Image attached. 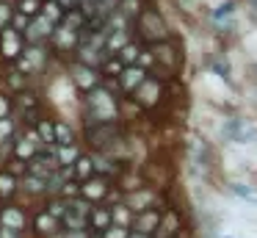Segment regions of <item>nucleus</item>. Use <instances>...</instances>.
Instances as JSON below:
<instances>
[{
    "label": "nucleus",
    "mask_w": 257,
    "mask_h": 238,
    "mask_svg": "<svg viewBox=\"0 0 257 238\" xmlns=\"http://www.w3.org/2000/svg\"><path fill=\"white\" fill-rule=\"evenodd\" d=\"M0 238H23V232H14V230H3V227H0Z\"/></svg>",
    "instance_id": "nucleus-39"
},
{
    "label": "nucleus",
    "mask_w": 257,
    "mask_h": 238,
    "mask_svg": "<svg viewBox=\"0 0 257 238\" xmlns=\"http://www.w3.org/2000/svg\"><path fill=\"white\" fill-rule=\"evenodd\" d=\"M9 86L17 89V92H25V75L20 69H12L9 72Z\"/></svg>",
    "instance_id": "nucleus-33"
},
{
    "label": "nucleus",
    "mask_w": 257,
    "mask_h": 238,
    "mask_svg": "<svg viewBox=\"0 0 257 238\" xmlns=\"http://www.w3.org/2000/svg\"><path fill=\"white\" fill-rule=\"evenodd\" d=\"M9 108H12L9 97H6V94H0V119H3V116H9Z\"/></svg>",
    "instance_id": "nucleus-38"
},
{
    "label": "nucleus",
    "mask_w": 257,
    "mask_h": 238,
    "mask_svg": "<svg viewBox=\"0 0 257 238\" xmlns=\"http://www.w3.org/2000/svg\"><path fill=\"white\" fill-rule=\"evenodd\" d=\"M42 14H45L47 20L53 22V25L64 20V14H61V6H58L56 0H47V3H42Z\"/></svg>",
    "instance_id": "nucleus-27"
},
{
    "label": "nucleus",
    "mask_w": 257,
    "mask_h": 238,
    "mask_svg": "<svg viewBox=\"0 0 257 238\" xmlns=\"http://www.w3.org/2000/svg\"><path fill=\"white\" fill-rule=\"evenodd\" d=\"M130 235V230L127 227H119V224H111L105 232H102V238H127Z\"/></svg>",
    "instance_id": "nucleus-34"
},
{
    "label": "nucleus",
    "mask_w": 257,
    "mask_h": 238,
    "mask_svg": "<svg viewBox=\"0 0 257 238\" xmlns=\"http://www.w3.org/2000/svg\"><path fill=\"white\" fill-rule=\"evenodd\" d=\"M119 130H116V122H100V125H89V130H86V138H89V144L94 149H102L105 144L116 141Z\"/></svg>",
    "instance_id": "nucleus-5"
},
{
    "label": "nucleus",
    "mask_w": 257,
    "mask_h": 238,
    "mask_svg": "<svg viewBox=\"0 0 257 238\" xmlns=\"http://www.w3.org/2000/svg\"><path fill=\"white\" fill-rule=\"evenodd\" d=\"M224 138L232 144H251L257 138V127L249 125L246 119H238V116H232V119L224 122Z\"/></svg>",
    "instance_id": "nucleus-3"
},
{
    "label": "nucleus",
    "mask_w": 257,
    "mask_h": 238,
    "mask_svg": "<svg viewBox=\"0 0 257 238\" xmlns=\"http://www.w3.org/2000/svg\"><path fill=\"white\" fill-rule=\"evenodd\" d=\"M12 130H14V122L9 119V116H3V119H0V141H6V138L12 136Z\"/></svg>",
    "instance_id": "nucleus-35"
},
{
    "label": "nucleus",
    "mask_w": 257,
    "mask_h": 238,
    "mask_svg": "<svg viewBox=\"0 0 257 238\" xmlns=\"http://www.w3.org/2000/svg\"><path fill=\"white\" fill-rule=\"evenodd\" d=\"M161 213H163V210H158V208L141 210V213L133 216V224H130V230L144 232V235H155V232H158V224H161Z\"/></svg>",
    "instance_id": "nucleus-9"
},
{
    "label": "nucleus",
    "mask_w": 257,
    "mask_h": 238,
    "mask_svg": "<svg viewBox=\"0 0 257 238\" xmlns=\"http://www.w3.org/2000/svg\"><path fill=\"white\" fill-rule=\"evenodd\" d=\"M56 169H61V166L56 164V158H53V155H39V152H36L34 158L25 161V175L42 177V180H47V177H50Z\"/></svg>",
    "instance_id": "nucleus-8"
},
{
    "label": "nucleus",
    "mask_w": 257,
    "mask_h": 238,
    "mask_svg": "<svg viewBox=\"0 0 257 238\" xmlns=\"http://www.w3.org/2000/svg\"><path fill=\"white\" fill-rule=\"evenodd\" d=\"M42 64H45V53H42L39 44H31L28 50H23V55H20V72L23 75H31V72L42 69Z\"/></svg>",
    "instance_id": "nucleus-15"
},
{
    "label": "nucleus",
    "mask_w": 257,
    "mask_h": 238,
    "mask_svg": "<svg viewBox=\"0 0 257 238\" xmlns=\"http://www.w3.org/2000/svg\"><path fill=\"white\" fill-rule=\"evenodd\" d=\"M34 105H36L34 94H31V92H20V108H34Z\"/></svg>",
    "instance_id": "nucleus-37"
},
{
    "label": "nucleus",
    "mask_w": 257,
    "mask_h": 238,
    "mask_svg": "<svg viewBox=\"0 0 257 238\" xmlns=\"http://www.w3.org/2000/svg\"><path fill=\"white\" fill-rule=\"evenodd\" d=\"M122 69H124V64L116 58V55H113V58H108L105 64H102V72H105V75H111V77H119V75H122Z\"/></svg>",
    "instance_id": "nucleus-30"
},
{
    "label": "nucleus",
    "mask_w": 257,
    "mask_h": 238,
    "mask_svg": "<svg viewBox=\"0 0 257 238\" xmlns=\"http://www.w3.org/2000/svg\"><path fill=\"white\" fill-rule=\"evenodd\" d=\"M152 61H158V64H163L169 72H174V69L180 66V53H177V50H174L169 42H161V44H155Z\"/></svg>",
    "instance_id": "nucleus-16"
},
{
    "label": "nucleus",
    "mask_w": 257,
    "mask_h": 238,
    "mask_svg": "<svg viewBox=\"0 0 257 238\" xmlns=\"http://www.w3.org/2000/svg\"><path fill=\"white\" fill-rule=\"evenodd\" d=\"M127 238H152V235H144V232H136V230H130V235Z\"/></svg>",
    "instance_id": "nucleus-40"
},
{
    "label": "nucleus",
    "mask_w": 257,
    "mask_h": 238,
    "mask_svg": "<svg viewBox=\"0 0 257 238\" xmlns=\"http://www.w3.org/2000/svg\"><path fill=\"white\" fill-rule=\"evenodd\" d=\"M136 28H139V36L150 44L169 42V25L155 9H141L136 17Z\"/></svg>",
    "instance_id": "nucleus-2"
},
{
    "label": "nucleus",
    "mask_w": 257,
    "mask_h": 238,
    "mask_svg": "<svg viewBox=\"0 0 257 238\" xmlns=\"http://www.w3.org/2000/svg\"><path fill=\"white\" fill-rule=\"evenodd\" d=\"M53 31H56V25H53L45 14H36L34 20L28 22V28L23 31V39H25V42H31V44H42L45 39L53 36Z\"/></svg>",
    "instance_id": "nucleus-4"
},
{
    "label": "nucleus",
    "mask_w": 257,
    "mask_h": 238,
    "mask_svg": "<svg viewBox=\"0 0 257 238\" xmlns=\"http://www.w3.org/2000/svg\"><path fill=\"white\" fill-rule=\"evenodd\" d=\"M34 227H36V232H39V235H47V238H50V235H56V232H58L61 221H58L56 216H50L47 210H42V213L34 219Z\"/></svg>",
    "instance_id": "nucleus-20"
},
{
    "label": "nucleus",
    "mask_w": 257,
    "mask_h": 238,
    "mask_svg": "<svg viewBox=\"0 0 257 238\" xmlns=\"http://www.w3.org/2000/svg\"><path fill=\"white\" fill-rule=\"evenodd\" d=\"M67 210H69V199H67V197H58V199H53V202L47 205V213L56 216L58 221H61L64 216H67Z\"/></svg>",
    "instance_id": "nucleus-25"
},
{
    "label": "nucleus",
    "mask_w": 257,
    "mask_h": 238,
    "mask_svg": "<svg viewBox=\"0 0 257 238\" xmlns=\"http://www.w3.org/2000/svg\"><path fill=\"white\" fill-rule=\"evenodd\" d=\"M91 238H102V232H91Z\"/></svg>",
    "instance_id": "nucleus-41"
},
{
    "label": "nucleus",
    "mask_w": 257,
    "mask_h": 238,
    "mask_svg": "<svg viewBox=\"0 0 257 238\" xmlns=\"http://www.w3.org/2000/svg\"><path fill=\"white\" fill-rule=\"evenodd\" d=\"M86 116L89 125H100V122H116L119 119V103L108 89L94 86L86 92Z\"/></svg>",
    "instance_id": "nucleus-1"
},
{
    "label": "nucleus",
    "mask_w": 257,
    "mask_h": 238,
    "mask_svg": "<svg viewBox=\"0 0 257 238\" xmlns=\"http://www.w3.org/2000/svg\"><path fill=\"white\" fill-rule=\"evenodd\" d=\"M111 224H113L111 208H102V205H97V208L89 210V232H105Z\"/></svg>",
    "instance_id": "nucleus-17"
},
{
    "label": "nucleus",
    "mask_w": 257,
    "mask_h": 238,
    "mask_svg": "<svg viewBox=\"0 0 257 238\" xmlns=\"http://www.w3.org/2000/svg\"><path fill=\"white\" fill-rule=\"evenodd\" d=\"M56 144H75L72 130H69V125H64V122H56Z\"/></svg>",
    "instance_id": "nucleus-29"
},
{
    "label": "nucleus",
    "mask_w": 257,
    "mask_h": 238,
    "mask_svg": "<svg viewBox=\"0 0 257 238\" xmlns=\"http://www.w3.org/2000/svg\"><path fill=\"white\" fill-rule=\"evenodd\" d=\"M124 205H127L133 213H141V210H147V208H155V194L150 191V188H133V191L124 197Z\"/></svg>",
    "instance_id": "nucleus-13"
},
{
    "label": "nucleus",
    "mask_w": 257,
    "mask_h": 238,
    "mask_svg": "<svg viewBox=\"0 0 257 238\" xmlns=\"http://www.w3.org/2000/svg\"><path fill=\"white\" fill-rule=\"evenodd\" d=\"M139 55H141V47H139V44H133V42H127V44H124V47L116 53V58L122 61L124 66H130V64H136V61H139Z\"/></svg>",
    "instance_id": "nucleus-23"
},
{
    "label": "nucleus",
    "mask_w": 257,
    "mask_h": 238,
    "mask_svg": "<svg viewBox=\"0 0 257 238\" xmlns=\"http://www.w3.org/2000/svg\"><path fill=\"white\" fill-rule=\"evenodd\" d=\"M180 232V216L174 210L161 213V224H158V235L161 238H174Z\"/></svg>",
    "instance_id": "nucleus-19"
},
{
    "label": "nucleus",
    "mask_w": 257,
    "mask_h": 238,
    "mask_svg": "<svg viewBox=\"0 0 257 238\" xmlns=\"http://www.w3.org/2000/svg\"><path fill=\"white\" fill-rule=\"evenodd\" d=\"M53 158H56V164L61 166V169H69V166L80 158V152H78L75 144H56V155H53Z\"/></svg>",
    "instance_id": "nucleus-21"
},
{
    "label": "nucleus",
    "mask_w": 257,
    "mask_h": 238,
    "mask_svg": "<svg viewBox=\"0 0 257 238\" xmlns=\"http://www.w3.org/2000/svg\"><path fill=\"white\" fill-rule=\"evenodd\" d=\"M161 94H163L161 81H158V77H147V81L133 92V97H136V103H139L141 108H155L158 100H161Z\"/></svg>",
    "instance_id": "nucleus-6"
},
{
    "label": "nucleus",
    "mask_w": 257,
    "mask_h": 238,
    "mask_svg": "<svg viewBox=\"0 0 257 238\" xmlns=\"http://www.w3.org/2000/svg\"><path fill=\"white\" fill-rule=\"evenodd\" d=\"M72 81L78 83V89L91 92L94 86H100V72H97V66L78 61V64H72Z\"/></svg>",
    "instance_id": "nucleus-10"
},
{
    "label": "nucleus",
    "mask_w": 257,
    "mask_h": 238,
    "mask_svg": "<svg viewBox=\"0 0 257 238\" xmlns=\"http://www.w3.org/2000/svg\"><path fill=\"white\" fill-rule=\"evenodd\" d=\"M36 136H39V141H45V144H56V122L42 119L39 125H36Z\"/></svg>",
    "instance_id": "nucleus-24"
},
{
    "label": "nucleus",
    "mask_w": 257,
    "mask_h": 238,
    "mask_svg": "<svg viewBox=\"0 0 257 238\" xmlns=\"http://www.w3.org/2000/svg\"><path fill=\"white\" fill-rule=\"evenodd\" d=\"M232 194H238V197H243V199H249V202L257 205V191H254V188H249V186H243V183H235Z\"/></svg>",
    "instance_id": "nucleus-32"
},
{
    "label": "nucleus",
    "mask_w": 257,
    "mask_h": 238,
    "mask_svg": "<svg viewBox=\"0 0 257 238\" xmlns=\"http://www.w3.org/2000/svg\"><path fill=\"white\" fill-rule=\"evenodd\" d=\"M133 210L127 208L124 202H119V205H113L111 208V219H113V224H119V227H127L130 230V224H133Z\"/></svg>",
    "instance_id": "nucleus-22"
},
{
    "label": "nucleus",
    "mask_w": 257,
    "mask_h": 238,
    "mask_svg": "<svg viewBox=\"0 0 257 238\" xmlns=\"http://www.w3.org/2000/svg\"><path fill=\"white\" fill-rule=\"evenodd\" d=\"M25 224H28V219H25V213H23L20 208H14V205H9V208H0V227H3V230L23 232Z\"/></svg>",
    "instance_id": "nucleus-14"
},
{
    "label": "nucleus",
    "mask_w": 257,
    "mask_h": 238,
    "mask_svg": "<svg viewBox=\"0 0 257 238\" xmlns=\"http://www.w3.org/2000/svg\"><path fill=\"white\" fill-rule=\"evenodd\" d=\"M69 175L75 183H86L89 177H94V164H91V155H80L72 166H69Z\"/></svg>",
    "instance_id": "nucleus-18"
},
{
    "label": "nucleus",
    "mask_w": 257,
    "mask_h": 238,
    "mask_svg": "<svg viewBox=\"0 0 257 238\" xmlns=\"http://www.w3.org/2000/svg\"><path fill=\"white\" fill-rule=\"evenodd\" d=\"M17 191V177L9 172H0V197H12Z\"/></svg>",
    "instance_id": "nucleus-26"
},
{
    "label": "nucleus",
    "mask_w": 257,
    "mask_h": 238,
    "mask_svg": "<svg viewBox=\"0 0 257 238\" xmlns=\"http://www.w3.org/2000/svg\"><path fill=\"white\" fill-rule=\"evenodd\" d=\"M23 186H25V191L39 194V191H45V188H47V180H42V177H34V175H25V177H23Z\"/></svg>",
    "instance_id": "nucleus-28"
},
{
    "label": "nucleus",
    "mask_w": 257,
    "mask_h": 238,
    "mask_svg": "<svg viewBox=\"0 0 257 238\" xmlns=\"http://www.w3.org/2000/svg\"><path fill=\"white\" fill-rule=\"evenodd\" d=\"M12 17H14V11L9 9L6 3H0V31H3V25L9 28V22H12Z\"/></svg>",
    "instance_id": "nucleus-36"
},
{
    "label": "nucleus",
    "mask_w": 257,
    "mask_h": 238,
    "mask_svg": "<svg viewBox=\"0 0 257 238\" xmlns=\"http://www.w3.org/2000/svg\"><path fill=\"white\" fill-rule=\"evenodd\" d=\"M147 77H150V75H147V69H144V66L130 64V66H124V69H122V75H119L116 81H119V89H122V92L133 94L136 89H139L141 83L147 81Z\"/></svg>",
    "instance_id": "nucleus-12"
},
{
    "label": "nucleus",
    "mask_w": 257,
    "mask_h": 238,
    "mask_svg": "<svg viewBox=\"0 0 257 238\" xmlns=\"http://www.w3.org/2000/svg\"><path fill=\"white\" fill-rule=\"evenodd\" d=\"M23 50H25L23 33L14 31L12 25L0 31V53L6 55V58H20V55H23Z\"/></svg>",
    "instance_id": "nucleus-7"
},
{
    "label": "nucleus",
    "mask_w": 257,
    "mask_h": 238,
    "mask_svg": "<svg viewBox=\"0 0 257 238\" xmlns=\"http://www.w3.org/2000/svg\"><path fill=\"white\" fill-rule=\"evenodd\" d=\"M78 197H83L86 202H100V199H105L108 197V177L94 175V177H89L86 183H80Z\"/></svg>",
    "instance_id": "nucleus-11"
},
{
    "label": "nucleus",
    "mask_w": 257,
    "mask_h": 238,
    "mask_svg": "<svg viewBox=\"0 0 257 238\" xmlns=\"http://www.w3.org/2000/svg\"><path fill=\"white\" fill-rule=\"evenodd\" d=\"M39 9H42V3L39 0H20V14H25V17H36L39 14Z\"/></svg>",
    "instance_id": "nucleus-31"
}]
</instances>
